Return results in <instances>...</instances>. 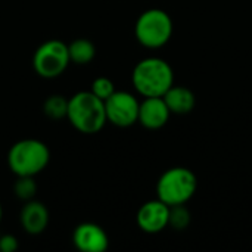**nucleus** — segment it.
I'll return each instance as SVG.
<instances>
[{
    "label": "nucleus",
    "instance_id": "1",
    "mask_svg": "<svg viewBox=\"0 0 252 252\" xmlns=\"http://www.w3.org/2000/svg\"><path fill=\"white\" fill-rule=\"evenodd\" d=\"M131 83L143 97H162L174 84V71L161 58H145L136 63Z\"/></svg>",
    "mask_w": 252,
    "mask_h": 252
},
{
    "label": "nucleus",
    "instance_id": "2",
    "mask_svg": "<svg viewBox=\"0 0 252 252\" xmlns=\"http://www.w3.org/2000/svg\"><path fill=\"white\" fill-rule=\"evenodd\" d=\"M66 118L77 131L83 134H96L108 123L105 102L90 90L78 92L68 99Z\"/></svg>",
    "mask_w": 252,
    "mask_h": 252
},
{
    "label": "nucleus",
    "instance_id": "3",
    "mask_svg": "<svg viewBox=\"0 0 252 252\" xmlns=\"http://www.w3.org/2000/svg\"><path fill=\"white\" fill-rule=\"evenodd\" d=\"M49 161V146L37 139H22L7 152V167L16 177H34L47 167Z\"/></svg>",
    "mask_w": 252,
    "mask_h": 252
},
{
    "label": "nucleus",
    "instance_id": "4",
    "mask_svg": "<svg viewBox=\"0 0 252 252\" xmlns=\"http://www.w3.org/2000/svg\"><path fill=\"white\" fill-rule=\"evenodd\" d=\"M198 189L195 173L185 167H173L161 174L157 183V196L168 207L189 202Z\"/></svg>",
    "mask_w": 252,
    "mask_h": 252
},
{
    "label": "nucleus",
    "instance_id": "5",
    "mask_svg": "<svg viewBox=\"0 0 252 252\" xmlns=\"http://www.w3.org/2000/svg\"><path fill=\"white\" fill-rule=\"evenodd\" d=\"M171 16L158 7L145 10L136 21L134 34L137 41L148 49H159L165 46L173 35Z\"/></svg>",
    "mask_w": 252,
    "mask_h": 252
},
{
    "label": "nucleus",
    "instance_id": "6",
    "mask_svg": "<svg viewBox=\"0 0 252 252\" xmlns=\"http://www.w3.org/2000/svg\"><path fill=\"white\" fill-rule=\"evenodd\" d=\"M68 44L61 40H47L37 47L32 56L34 71L41 78H56L63 74L69 65Z\"/></svg>",
    "mask_w": 252,
    "mask_h": 252
},
{
    "label": "nucleus",
    "instance_id": "7",
    "mask_svg": "<svg viewBox=\"0 0 252 252\" xmlns=\"http://www.w3.org/2000/svg\"><path fill=\"white\" fill-rule=\"evenodd\" d=\"M140 102L134 94L123 90H115L105 100L106 120L115 127L127 128L137 123Z\"/></svg>",
    "mask_w": 252,
    "mask_h": 252
},
{
    "label": "nucleus",
    "instance_id": "8",
    "mask_svg": "<svg viewBox=\"0 0 252 252\" xmlns=\"http://www.w3.org/2000/svg\"><path fill=\"white\" fill-rule=\"evenodd\" d=\"M168 219L170 207L158 198L145 202L136 214V223L139 229L149 235L159 233L165 227H168Z\"/></svg>",
    "mask_w": 252,
    "mask_h": 252
},
{
    "label": "nucleus",
    "instance_id": "9",
    "mask_svg": "<svg viewBox=\"0 0 252 252\" xmlns=\"http://www.w3.org/2000/svg\"><path fill=\"white\" fill-rule=\"evenodd\" d=\"M72 244L81 252H103L109 247V238L99 224L81 223L72 232Z\"/></svg>",
    "mask_w": 252,
    "mask_h": 252
},
{
    "label": "nucleus",
    "instance_id": "10",
    "mask_svg": "<svg viewBox=\"0 0 252 252\" xmlns=\"http://www.w3.org/2000/svg\"><path fill=\"white\" fill-rule=\"evenodd\" d=\"M170 115L171 112L162 97H145L139 105L137 123L148 130H159L168 123Z\"/></svg>",
    "mask_w": 252,
    "mask_h": 252
},
{
    "label": "nucleus",
    "instance_id": "11",
    "mask_svg": "<svg viewBox=\"0 0 252 252\" xmlns=\"http://www.w3.org/2000/svg\"><path fill=\"white\" fill-rule=\"evenodd\" d=\"M19 221L22 229L28 235H40L47 229L49 224V210L40 201H27L19 214Z\"/></svg>",
    "mask_w": 252,
    "mask_h": 252
},
{
    "label": "nucleus",
    "instance_id": "12",
    "mask_svg": "<svg viewBox=\"0 0 252 252\" xmlns=\"http://www.w3.org/2000/svg\"><path fill=\"white\" fill-rule=\"evenodd\" d=\"M162 99L165 100L168 109L171 114L176 115H185L193 111L195 105H196V97L195 93L183 86H171L165 94L162 96Z\"/></svg>",
    "mask_w": 252,
    "mask_h": 252
},
{
    "label": "nucleus",
    "instance_id": "13",
    "mask_svg": "<svg viewBox=\"0 0 252 252\" xmlns=\"http://www.w3.org/2000/svg\"><path fill=\"white\" fill-rule=\"evenodd\" d=\"M69 61L75 65H87L96 56V47L89 38H75L68 44Z\"/></svg>",
    "mask_w": 252,
    "mask_h": 252
},
{
    "label": "nucleus",
    "instance_id": "14",
    "mask_svg": "<svg viewBox=\"0 0 252 252\" xmlns=\"http://www.w3.org/2000/svg\"><path fill=\"white\" fill-rule=\"evenodd\" d=\"M43 111L52 120L65 118L68 112V99L61 94H52L44 100Z\"/></svg>",
    "mask_w": 252,
    "mask_h": 252
},
{
    "label": "nucleus",
    "instance_id": "15",
    "mask_svg": "<svg viewBox=\"0 0 252 252\" xmlns=\"http://www.w3.org/2000/svg\"><path fill=\"white\" fill-rule=\"evenodd\" d=\"M13 190H15L16 198H19L21 201L27 202V201L34 199V196L37 193V183L34 182V177L21 176V177L16 179Z\"/></svg>",
    "mask_w": 252,
    "mask_h": 252
},
{
    "label": "nucleus",
    "instance_id": "16",
    "mask_svg": "<svg viewBox=\"0 0 252 252\" xmlns=\"http://www.w3.org/2000/svg\"><path fill=\"white\" fill-rule=\"evenodd\" d=\"M189 224H190V213L185 207V204L170 207V219H168V226L180 232V230L188 229Z\"/></svg>",
    "mask_w": 252,
    "mask_h": 252
},
{
    "label": "nucleus",
    "instance_id": "17",
    "mask_svg": "<svg viewBox=\"0 0 252 252\" xmlns=\"http://www.w3.org/2000/svg\"><path fill=\"white\" fill-rule=\"evenodd\" d=\"M90 92L97 96L99 99H102L103 102L115 92V86L114 83L106 78V77H97L96 80H93L92 83V87H90Z\"/></svg>",
    "mask_w": 252,
    "mask_h": 252
},
{
    "label": "nucleus",
    "instance_id": "18",
    "mask_svg": "<svg viewBox=\"0 0 252 252\" xmlns=\"http://www.w3.org/2000/svg\"><path fill=\"white\" fill-rule=\"evenodd\" d=\"M18 239L12 235H3L0 236V251L1 252H15L18 250Z\"/></svg>",
    "mask_w": 252,
    "mask_h": 252
},
{
    "label": "nucleus",
    "instance_id": "19",
    "mask_svg": "<svg viewBox=\"0 0 252 252\" xmlns=\"http://www.w3.org/2000/svg\"><path fill=\"white\" fill-rule=\"evenodd\" d=\"M1 217H3V208H1V204H0V221H1Z\"/></svg>",
    "mask_w": 252,
    "mask_h": 252
}]
</instances>
